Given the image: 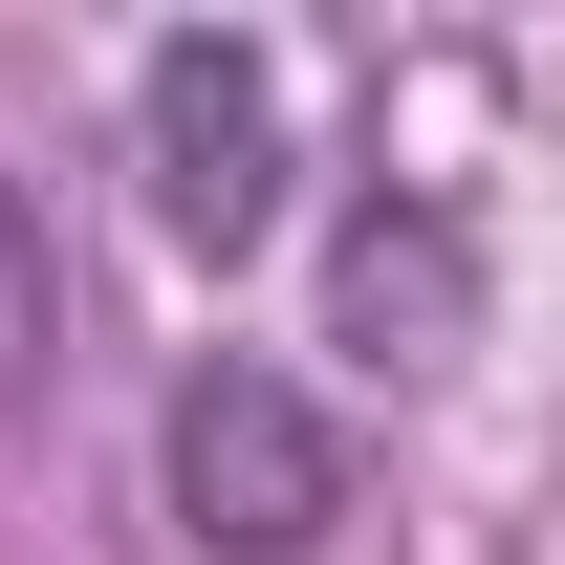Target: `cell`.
Returning <instances> with one entry per match:
<instances>
[{"instance_id": "6da1fadb", "label": "cell", "mask_w": 565, "mask_h": 565, "mask_svg": "<svg viewBox=\"0 0 565 565\" xmlns=\"http://www.w3.org/2000/svg\"><path fill=\"white\" fill-rule=\"evenodd\" d=\"M131 152H152V217H174L196 262H262L282 239V66L239 22H174L131 66Z\"/></svg>"}, {"instance_id": "7a4b0ae2", "label": "cell", "mask_w": 565, "mask_h": 565, "mask_svg": "<svg viewBox=\"0 0 565 565\" xmlns=\"http://www.w3.org/2000/svg\"><path fill=\"white\" fill-rule=\"evenodd\" d=\"M174 522H196L217 565H305L327 522H349V435L305 414L282 370H239V349H217L196 392H174Z\"/></svg>"}, {"instance_id": "3957f363", "label": "cell", "mask_w": 565, "mask_h": 565, "mask_svg": "<svg viewBox=\"0 0 565 565\" xmlns=\"http://www.w3.org/2000/svg\"><path fill=\"white\" fill-rule=\"evenodd\" d=\"M327 305H349V349H370V370H457V327H479V239H457L435 196H370Z\"/></svg>"}, {"instance_id": "277c9868", "label": "cell", "mask_w": 565, "mask_h": 565, "mask_svg": "<svg viewBox=\"0 0 565 565\" xmlns=\"http://www.w3.org/2000/svg\"><path fill=\"white\" fill-rule=\"evenodd\" d=\"M44 370H66V239H44V196H22V174H0V414H22Z\"/></svg>"}]
</instances>
